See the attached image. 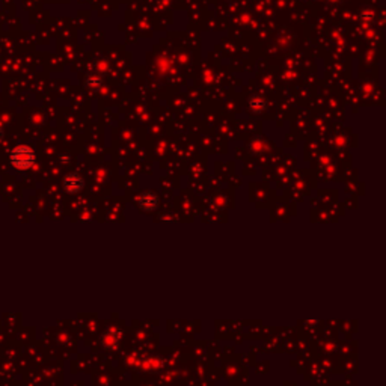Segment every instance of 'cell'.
I'll return each mask as SVG.
<instances>
[{
    "instance_id": "cell-1",
    "label": "cell",
    "mask_w": 386,
    "mask_h": 386,
    "mask_svg": "<svg viewBox=\"0 0 386 386\" xmlns=\"http://www.w3.org/2000/svg\"><path fill=\"white\" fill-rule=\"evenodd\" d=\"M35 162V152L32 148L29 146H17L12 152H11V163L15 169H27L33 165Z\"/></svg>"
}]
</instances>
